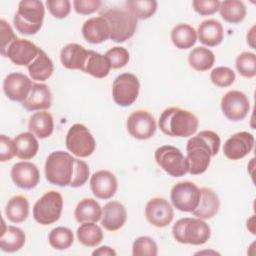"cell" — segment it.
I'll return each instance as SVG.
<instances>
[{
	"mask_svg": "<svg viewBox=\"0 0 256 256\" xmlns=\"http://www.w3.org/2000/svg\"><path fill=\"white\" fill-rule=\"evenodd\" d=\"M220 143L219 135L211 130L201 131L191 137L186 145L187 155L185 156L188 173L191 175L204 173L210 165L211 157L218 154Z\"/></svg>",
	"mask_w": 256,
	"mask_h": 256,
	"instance_id": "6da1fadb",
	"label": "cell"
},
{
	"mask_svg": "<svg viewBox=\"0 0 256 256\" xmlns=\"http://www.w3.org/2000/svg\"><path fill=\"white\" fill-rule=\"evenodd\" d=\"M158 125L160 130L168 136L189 137L196 133L199 121L190 111L170 107L161 113Z\"/></svg>",
	"mask_w": 256,
	"mask_h": 256,
	"instance_id": "7a4b0ae2",
	"label": "cell"
},
{
	"mask_svg": "<svg viewBox=\"0 0 256 256\" xmlns=\"http://www.w3.org/2000/svg\"><path fill=\"white\" fill-rule=\"evenodd\" d=\"M76 158L68 152L54 151L45 162V177L53 185L60 187L70 186L75 172Z\"/></svg>",
	"mask_w": 256,
	"mask_h": 256,
	"instance_id": "3957f363",
	"label": "cell"
},
{
	"mask_svg": "<svg viewBox=\"0 0 256 256\" xmlns=\"http://www.w3.org/2000/svg\"><path fill=\"white\" fill-rule=\"evenodd\" d=\"M44 15L45 8L42 1L22 0L18 4L13 24L21 34L34 35L41 29Z\"/></svg>",
	"mask_w": 256,
	"mask_h": 256,
	"instance_id": "277c9868",
	"label": "cell"
},
{
	"mask_svg": "<svg viewBox=\"0 0 256 256\" xmlns=\"http://www.w3.org/2000/svg\"><path fill=\"white\" fill-rule=\"evenodd\" d=\"M99 16L106 19L110 26V39L121 43L130 39L137 29V19L126 8H106Z\"/></svg>",
	"mask_w": 256,
	"mask_h": 256,
	"instance_id": "5b68a950",
	"label": "cell"
},
{
	"mask_svg": "<svg viewBox=\"0 0 256 256\" xmlns=\"http://www.w3.org/2000/svg\"><path fill=\"white\" fill-rule=\"evenodd\" d=\"M174 239L182 244L202 245L211 236L209 225L200 218L185 217L179 219L172 228Z\"/></svg>",
	"mask_w": 256,
	"mask_h": 256,
	"instance_id": "8992f818",
	"label": "cell"
},
{
	"mask_svg": "<svg viewBox=\"0 0 256 256\" xmlns=\"http://www.w3.org/2000/svg\"><path fill=\"white\" fill-rule=\"evenodd\" d=\"M62 209V195L57 191L51 190L36 201L33 207V217L41 225H50L59 220Z\"/></svg>",
	"mask_w": 256,
	"mask_h": 256,
	"instance_id": "52a82bcc",
	"label": "cell"
},
{
	"mask_svg": "<svg viewBox=\"0 0 256 256\" xmlns=\"http://www.w3.org/2000/svg\"><path fill=\"white\" fill-rule=\"evenodd\" d=\"M65 144L67 149L77 157L90 156L96 147V142L89 129L80 123L73 124L66 135Z\"/></svg>",
	"mask_w": 256,
	"mask_h": 256,
	"instance_id": "ba28073f",
	"label": "cell"
},
{
	"mask_svg": "<svg viewBox=\"0 0 256 256\" xmlns=\"http://www.w3.org/2000/svg\"><path fill=\"white\" fill-rule=\"evenodd\" d=\"M154 157L160 168L172 177H181L188 173L186 157L180 149L174 146L163 145L158 147Z\"/></svg>",
	"mask_w": 256,
	"mask_h": 256,
	"instance_id": "9c48e42d",
	"label": "cell"
},
{
	"mask_svg": "<svg viewBox=\"0 0 256 256\" xmlns=\"http://www.w3.org/2000/svg\"><path fill=\"white\" fill-rule=\"evenodd\" d=\"M140 90L138 78L132 73H123L118 75L112 84V97L114 102L121 106L127 107L132 105Z\"/></svg>",
	"mask_w": 256,
	"mask_h": 256,
	"instance_id": "30bf717a",
	"label": "cell"
},
{
	"mask_svg": "<svg viewBox=\"0 0 256 256\" xmlns=\"http://www.w3.org/2000/svg\"><path fill=\"white\" fill-rule=\"evenodd\" d=\"M200 189L190 181L176 183L171 189V202L173 206L182 212H192L199 203Z\"/></svg>",
	"mask_w": 256,
	"mask_h": 256,
	"instance_id": "8fae6325",
	"label": "cell"
},
{
	"mask_svg": "<svg viewBox=\"0 0 256 256\" xmlns=\"http://www.w3.org/2000/svg\"><path fill=\"white\" fill-rule=\"evenodd\" d=\"M221 110L224 116L231 121L243 120L250 110L249 99L241 91H229L221 99Z\"/></svg>",
	"mask_w": 256,
	"mask_h": 256,
	"instance_id": "7c38bea8",
	"label": "cell"
},
{
	"mask_svg": "<svg viewBox=\"0 0 256 256\" xmlns=\"http://www.w3.org/2000/svg\"><path fill=\"white\" fill-rule=\"evenodd\" d=\"M129 134L139 140H147L156 132V121L146 110H136L127 119Z\"/></svg>",
	"mask_w": 256,
	"mask_h": 256,
	"instance_id": "4fadbf2b",
	"label": "cell"
},
{
	"mask_svg": "<svg viewBox=\"0 0 256 256\" xmlns=\"http://www.w3.org/2000/svg\"><path fill=\"white\" fill-rule=\"evenodd\" d=\"M145 216L150 224L158 228H163L172 222L174 211L166 199L155 197L147 202Z\"/></svg>",
	"mask_w": 256,
	"mask_h": 256,
	"instance_id": "5bb4252c",
	"label": "cell"
},
{
	"mask_svg": "<svg viewBox=\"0 0 256 256\" xmlns=\"http://www.w3.org/2000/svg\"><path fill=\"white\" fill-rule=\"evenodd\" d=\"M254 136L246 131H241L229 137L223 146L224 155L230 160H239L248 155L254 147Z\"/></svg>",
	"mask_w": 256,
	"mask_h": 256,
	"instance_id": "9a60e30c",
	"label": "cell"
},
{
	"mask_svg": "<svg viewBox=\"0 0 256 256\" xmlns=\"http://www.w3.org/2000/svg\"><path fill=\"white\" fill-rule=\"evenodd\" d=\"M33 83L22 73L8 74L3 81V91L8 99L15 102H23L28 97Z\"/></svg>",
	"mask_w": 256,
	"mask_h": 256,
	"instance_id": "2e32d148",
	"label": "cell"
},
{
	"mask_svg": "<svg viewBox=\"0 0 256 256\" xmlns=\"http://www.w3.org/2000/svg\"><path fill=\"white\" fill-rule=\"evenodd\" d=\"M40 48L27 39H16L8 47L5 56L18 66H28L38 56Z\"/></svg>",
	"mask_w": 256,
	"mask_h": 256,
	"instance_id": "e0dca14e",
	"label": "cell"
},
{
	"mask_svg": "<svg viewBox=\"0 0 256 256\" xmlns=\"http://www.w3.org/2000/svg\"><path fill=\"white\" fill-rule=\"evenodd\" d=\"M11 179L21 189H33L40 180V173L37 166L29 161L15 163L11 169Z\"/></svg>",
	"mask_w": 256,
	"mask_h": 256,
	"instance_id": "ac0fdd59",
	"label": "cell"
},
{
	"mask_svg": "<svg viewBox=\"0 0 256 256\" xmlns=\"http://www.w3.org/2000/svg\"><path fill=\"white\" fill-rule=\"evenodd\" d=\"M90 188L96 198L106 200L114 196L118 188V182L112 172L99 170L91 176Z\"/></svg>",
	"mask_w": 256,
	"mask_h": 256,
	"instance_id": "d6986e66",
	"label": "cell"
},
{
	"mask_svg": "<svg viewBox=\"0 0 256 256\" xmlns=\"http://www.w3.org/2000/svg\"><path fill=\"white\" fill-rule=\"evenodd\" d=\"M127 219V212L123 204L118 201H109L102 208L101 225L108 231H117L122 228Z\"/></svg>",
	"mask_w": 256,
	"mask_h": 256,
	"instance_id": "ffe728a7",
	"label": "cell"
},
{
	"mask_svg": "<svg viewBox=\"0 0 256 256\" xmlns=\"http://www.w3.org/2000/svg\"><path fill=\"white\" fill-rule=\"evenodd\" d=\"M84 39L92 44H99L110 38V26L106 19L101 16L86 20L82 26Z\"/></svg>",
	"mask_w": 256,
	"mask_h": 256,
	"instance_id": "44dd1931",
	"label": "cell"
},
{
	"mask_svg": "<svg viewBox=\"0 0 256 256\" xmlns=\"http://www.w3.org/2000/svg\"><path fill=\"white\" fill-rule=\"evenodd\" d=\"M90 50H86L82 45L69 43L62 48L60 60L62 65L67 69L83 71Z\"/></svg>",
	"mask_w": 256,
	"mask_h": 256,
	"instance_id": "7402d4cb",
	"label": "cell"
},
{
	"mask_svg": "<svg viewBox=\"0 0 256 256\" xmlns=\"http://www.w3.org/2000/svg\"><path fill=\"white\" fill-rule=\"evenodd\" d=\"M51 103L52 95L49 87L43 83H33L28 97L22 102V106L28 111H40L49 109Z\"/></svg>",
	"mask_w": 256,
	"mask_h": 256,
	"instance_id": "603a6c76",
	"label": "cell"
},
{
	"mask_svg": "<svg viewBox=\"0 0 256 256\" xmlns=\"http://www.w3.org/2000/svg\"><path fill=\"white\" fill-rule=\"evenodd\" d=\"M200 200L198 206L192 211V214L202 220L214 217L220 207L218 195L210 188L203 187L200 189Z\"/></svg>",
	"mask_w": 256,
	"mask_h": 256,
	"instance_id": "cb8c5ba5",
	"label": "cell"
},
{
	"mask_svg": "<svg viewBox=\"0 0 256 256\" xmlns=\"http://www.w3.org/2000/svg\"><path fill=\"white\" fill-rule=\"evenodd\" d=\"M196 32L199 41L208 47L218 46L221 44L224 37L223 26L215 19L203 21L198 26V30Z\"/></svg>",
	"mask_w": 256,
	"mask_h": 256,
	"instance_id": "d4e9b609",
	"label": "cell"
},
{
	"mask_svg": "<svg viewBox=\"0 0 256 256\" xmlns=\"http://www.w3.org/2000/svg\"><path fill=\"white\" fill-rule=\"evenodd\" d=\"M25 233L18 227L7 226L2 220V230L0 235V248L4 252L13 253L19 251L25 244Z\"/></svg>",
	"mask_w": 256,
	"mask_h": 256,
	"instance_id": "484cf974",
	"label": "cell"
},
{
	"mask_svg": "<svg viewBox=\"0 0 256 256\" xmlns=\"http://www.w3.org/2000/svg\"><path fill=\"white\" fill-rule=\"evenodd\" d=\"M28 129L40 139L48 138L54 129L52 115L47 111L35 112L29 119Z\"/></svg>",
	"mask_w": 256,
	"mask_h": 256,
	"instance_id": "4316f807",
	"label": "cell"
},
{
	"mask_svg": "<svg viewBox=\"0 0 256 256\" xmlns=\"http://www.w3.org/2000/svg\"><path fill=\"white\" fill-rule=\"evenodd\" d=\"M74 216L79 223L98 222L101 220L102 208L93 198H84L76 206Z\"/></svg>",
	"mask_w": 256,
	"mask_h": 256,
	"instance_id": "83f0119b",
	"label": "cell"
},
{
	"mask_svg": "<svg viewBox=\"0 0 256 256\" xmlns=\"http://www.w3.org/2000/svg\"><path fill=\"white\" fill-rule=\"evenodd\" d=\"M27 68L30 77L36 81H46L54 72L52 60L42 49L39 50L38 56L27 66Z\"/></svg>",
	"mask_w": 256,
	"mask_h": 256,
	"instance_id": "f1b7e54d",
	"label": "cell"
},
{
	"mask_svg": "<svg viewBox=\"0 0 256 256\" xmlns=\"http://www.w3.org/2000/svg\"><path fill=\"white\" fill-rule=\"evenodd\" d=\"M13 140L16 146V156L20 159H32L39 150L38 140L31 132L20 133Z\"/></svg>",
	"mask_w": 256,
	"mask_h": 256,
	"instance_id": "f546056e",
	"label": "cell"
},
{
	"mask_svg": "<svg viewBox=\"0 0 256 256\" xmlns=\"http://www.w3.org/2000/svg\"><path fill=\"white\" fill-rule=\"evenodd\" d=\"M5 214L12 223L24 222L29 215V203L26 197L16 195L10 198L6 204Z\"/></svg>",
	"mask_w": 256,
	"mask_h": 256,
	"instance_id": "4dcf8cb0",
	"label": "cell"
},
{
	"mask_svg": "<svg viewBox=\"0 0 256 256\" xmlns=\"http://www.w3.org/2000/svg\"><path fill=\"white\" fill-rule=\"evenodd\" d=\"M171 40L176 48L189 49L197 41V32L192 26L180 23L172 29Z\"/></svg>",
	"mask_w": 256,
	"mask_h": 256,
	"instance_id": "1f68e13d",
	"label": "cell"
},
{
	"mask_svg": "<svg viewBox=\"0 0 256 256\" xmlns=\"http://www.w3.org/2000/svg\"><path fill=\"white\" fill-rule=\"evenodd\" d=\"M110 69V63L105 55L90 50L83 72L90 74L95 78H104L109 74Z\"/></svg>",
	"mask_w": 256,
	"mask_h": 256,
	"instance_id": "d6a6232c",
	"label": "cell"
},
{
	"mask_svg": "<svg viewBox=\"0 0 256 256\" xmlns=\"http://www.w3.org/2000/svg\"><path fill=\"white\" fill-rule=\"evenodd\" d=\"M220 16L228 23L238 24L242 22L246 16V6L239 0H224L220 2Z\"/></svg>",
	"mask_w": 256,
	"mask_h": 256,
	"instance_id": "836d02e7",
	"label": "cell"
},
{
	"mask_svg": "<svg viewBox=\"0 0 256 256\" xmlns=\"http://www.w3.org/2000/svg\"><path fill=\"white\" fill-rule=\"evenodd\" d=\"M77 238L79 242L87 247L99 245L103 239L102 229L95 222H85L77 229Z\"/></svg>",
	"mask_w": 256,
	"mask_h": 256,
	"instance_id": "e575fe53",
	"label": "cell"
},
{
	"mask_svg": "<svg viewBox=\"0 0 256 256\" xmlns=\"http://www.w3.org/2000/svg\"><path fill=\"white\" fill-rule=\"evenodd\" d=\"M189 65L196 71H207L215 62L214 53L205 47H196L192 49L188 56Z\"/></svg>",
	"mask_w": 256,
	"mask_h": 256,
	"instance_id": "d590c367",
	"label": "cell"
},
{
	"mask_svg": "<svg viewBox=\"0 0 256 256\" xmlns=\"http://www.w3.org/2000/svg\"><path fill=\"white\" fill-rule=\"evenodd\" d=\"M126 9L138 20H145L154 15L157 10L155 0H127Z\"/></svg>",
	"mask_w": 256,
	"mask_h": 256,
	"instance_id": "8d00e7d4",
	"label": "cell"
},
{
	"mask_svg": "<svg viewBox=\"0 0 256 256\" xmlns=\"http://www.w3.org/2000/svg\"><path fill=\"white\" fill-rule=\"evenodd\" d=\"M50 245L56 250L68 249L74 241L73 232L67 227H56L51 230L48 236Z\"/></svg>",
	"mask_w": 256,
	"mask_h": 256,
	"instance_id": "74e56055",
	"label": "cell"
},
{
	"mask_svg": "<svg viewBox=\"0 0 256 256\" xmlns=\"http://www.w3.org/2000/svg\"><path fill=\"white\" fill-rule=\"evenodd\" d=\"M235 66L240 75L253 78L256 75V55L252 52L240 53L236 58Z\"/></svg>",
	"mask_w": 256,
	"mask_h": 256,
	"instance_id": "f35d334b",
	"label": "cell"
},
{
	"mask_svg": "<svg viewBox=\"0 0 256 256\" xmlns=\"http://www.w3.org/2000/svg\"><path fill=\"white\" fill-rule=\"evenodd\" d=\"M158 247L156 242L149 236L138 237L132 245L133 256H156Z\"/></svg>",
	"mask_w": 256,
	"mask_h": 256,
	"instance_id": "ab89813d",
	"label": "cell"
},
{
	"mask_svg": "<svg viewBox=\"0 0 256 256\" xmlns=\"http://www.w3.org/2000/svg\"><path fill=\"white\" fill-rule=\"evenodd\" d=\"M235 73L229 67H216L210 73V79L217 87H228L235 81Z\"/></svg>",
	"mask_w": 256,
	"mask_h": 256,
	"instance_id": "60d3db41",
	"label": "cell"
},
{
	"mask_svg": "<svg viewBox=\"0 0 256 256\" xmlns=\"http://www.w3.org/2000/svg\"><path fill=\"white\" fill-rule=\"evenodd\" d=\"M105 56L107 57L112 69H119L126 66L130 59L128 50L121 46H116L109 49Z\"/></svg>",
	"mask_w": 256,
	"mask_h": 256,
	"instance_id": "b9f144b4",
	"label": "cell"
},
{
	"mask_svg": "<svg viewBox=\"0 0 256 256\" xmlns=\"http://www.w3.org/2000/svg\"><path fill=\"white\" fill-rule=\"evenodd\" d=\"M46 7L55 18L62 19L68 16L71 10V3L69 0H47Z\"/></svg>",
	"mask_w": 256,
	"mask_h": 256,
	"instance_id": "7bdbcfd3",
	"label": "cell"
},
{
	"mask_svg": "<svg viewBox=\"0 0 256 256\" xmlns=\"http://www.w3.org/2000/svg\"><path fill=\"white\" fill-rule=\"evenodd\" d=\"M0 33H1V46H0V52L1 55L4 57L5 53L8 49V47L11 45L12 42H14L17 38L15 33L13 32V29L9 25L8 22H6L4 19H1L0 21Z\"/></svg>",
	"mask_w": 256,
	"mask_h": 256,
	"instance_id": "ee69618b",
	"label": "cell"
},
{
	"mask_svg": "<svg viewBox=\"0 0 256 256\" xmlns=\"http://www.w3.org/2000/svg\"><path fill=\"white\" fill-rule=\"evenodd\" d=\"M76 165H75V172H74V177L73 180L70 184L71 187L77 188L83 186L89 177V167L86 162L83 160H79L76 158Z\"/></svg>",
	"mask_w": 256,
	"mask_h": 256,
	"instance_id": "f6af8a7d",
	"label": "cell"
},
{
	"mask_svg": "<svg viewBox=\"0 0 256 256\" xmlns=\"http://www.w3.org/2000/svg\"><path fill=\"white\" fill-rule=\"evenodd\" d=\"M192 6L194 10L202 15H211L219 11L220 7V1L218 0H194L192 2Z\"/></svg>",
	"mask_w": 256,
	"mask_h": 256,
	"instance_id": "bcb514c9",
	"label": "cell"
},
{
	"mask_svg": "<svg viewBox=\"0 0 256 256\" xmlns=\"http://www.w3.org/2000/svg\"><path fill=\"white\" fill-rule=\"evenodd\" d=\"M102 5L100 0H74L73 7L78 14L89 15L96 12Z\"/></svg>",
	"mask_w": 256,
	"mask_h": 256,
	"instance_id": "7dc6e473",
	"label": "cell"
},
{
	"mask_svg": "<svg viewBox=\"0 0 256 256\" xmlns=\"http://www.w3.org/2000/svg\"><path fill=\"white\" fill-rule=\"evenodd\" d=\"M16 155V146L14 140L6 135L0 136V161L5 162L11 160Z\"/></svg>",
	"mask_w": 256,
	"mask_h": 256,
	"instance_id": "c3c4849f",
	"label": "cell"
},
{
	"mask_svg": "<svg viewBox=\"0 0 256 256\" xmlns=\"http://www.w3.org/2000/svg\"><path fill=\"white\" fill-rule=\"evenodd\" d=\"M116 251L109 246H101L92 252L93 256H116Z\"/></svg>",
	"mask_w": 256,
	"mask_h": 256,
	"instance_id": "681fc988",
	"label": "cell"
},
{
	"mask_svg": "<svg viewBox=\"0 0 256 256\" xmlns=\"http://www.w3.org/2000/svg\"><path fill=\"white\" fill-rule=\"evenodd\" d=\"M255 26H252V28L247 33V43L250 45L251 48L255 49Z\"/></svg>",
	"mask_w": 256,
	"mask_h": 256,
	"instance_id": "f907efd6",
	"label": "cell"
}]
</instances>
